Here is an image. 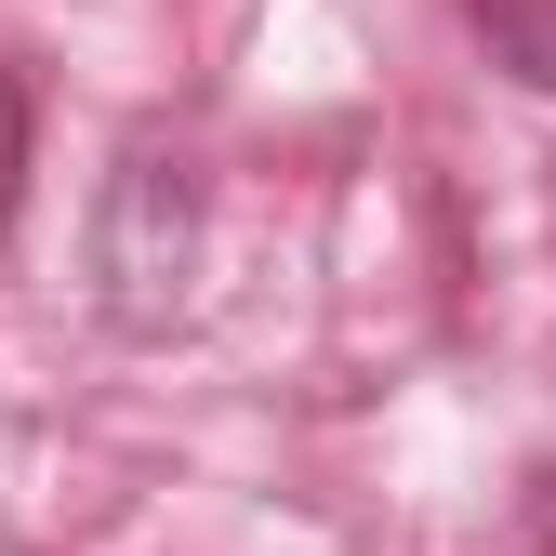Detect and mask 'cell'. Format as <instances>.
Instances as JSON below:
<instances>
[{
    "instance_id": "1",
    "label": "cell",
    "mask_w": 556,
    "mask_h": 556,
    "mask_svg": "<svg viewBox=\"0 0 556 556\" xmlns=\"http://www.w3.org/2000/svg\"><path fill=\"white\" fill-rule=\"evenodd\" d=\"M14 199H27V93L0 80V226H14Z\"/></svg>"
},
{
    "instance_id": "2",
    "label": "cell",
    "mask_w": 556,
    "mask_h": 556,
    "mask_svg": "<svg viewBox=\"0 0 556 556\" xmlns=\"http://www.w3.org/2000/svg\"><path fill=\"white\" fill-rule=\"evenodd\" d=\"M491 14H504V27H530V40H543V0H491ZM543 80H556V53H543Z\"/></svg>"
}]
</instances>
